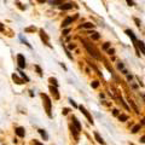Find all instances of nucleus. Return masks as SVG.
<instances>
[{
	"mask_svg": "<svg viewBox=\"0 0 145 145\" xmlns=\"http://www.w3.org/2000/svg\"><path fill=\"white\" fill-rule=\"evenodd\" d=\"M41 97H42V99H44V105H45L46 114L48 115V117H52V115H51V99L48 98V96L45 94V93H42Z\"/></svg>",
	"mask_w": 145,
	"mask_h": 145,
	"instance_id": "f257e3e1",
	"label": "nucleus"
},
{
	"mask_svg": "<svg viewBox=\"0 0 145 145\" xmlns=\"http://www.w3.org/2000/svg\"><path fill=\"white\" fill-rule=\"evenodd\" d=\"M125 33H126L129 37H131V40H132V42H133L134 47H136V48H138V40H137L136 35L133 34V32H132V30H129V29H126V30H125Z\"/></svg>",
	"mask_w": 145,
	"mask_h": 145,
	"instance_id": "f03ea898",
	"label": "nucleus"
},
{
	"mask_svg": "<svg viewBox=\"0 0 145 145\" xmlns=\"http://www.w3.org/2000/svg\"><path fill=\"white\" fill-rule=\"evenodd\" d=\"M17 63H18V67L19 68H26V58H24V56L23 54H17Z\"/></svg>",
	"mask_w": 145,
	"mask_h": 145,
	"instance_id": "7ed1b4c3",
	"label": "nucleus"
},
{
	"mask_svg": "<svg viewBox=\"0 0 145 145\" xmlns=\"http://www.w3.org/2000/svg\"><path fill=\"white\" fill-rule=\"evenodd\" d=\"M79 109H80V111H81L82 114H83V115H85V116L87 117V120H88V122L93 125V118H92V116H91V115H90V112H88V111H87L86 109L83 108L82 105H79Z\"/></svg>",
	"mask_w": 145,
	"mask_h": 145,
	"instance_id": "20e7f679",
	"label": "nucleus"
},
{
	"mask_svg": "<svg viewBox=\"0 0 145 145\" xmlns=\"http://www.w3.org/2000/svg\"><path fill=\"white\" fill-rule=\"evenodd\" d=\"M50 91L54 96V99H59V93H58V90H57L56 86H50Z\"/></svg>",
	"mask_w": 145,
	"mask_h": 145,
	"instance_id": "39448f33",
	"label": "nucleus"
},
{
	"mask_svg": "<svg viewBox=\"0 0 145 145\" xmlns=\"http://www.w3.org/2000/svg\"><path fill=\"white\" fill-rule=\"evenodd\" d=\"M16 134H17L18 137H21V138H24V136H26L24 128H23V127H17V128H16Z\"/></svg>",
	"mask_w": 145,
	"mask_h": 145,
	"instance_id": "423d86ee",
	"label": "nucleus"
},
{
	"mask_svg": "<svg viewBox=\"0 0 145 145\" xmlns=\"http://www.w3.org/2000/svg\"><path fill=\"white\" fill-rule=\"evenodd\" d=\"M72 126L75 127L79 132L81 131V125H80V122H79V120L75 117V116H72Z\"/></svg>",
	"mask_w": 145,
	"mask_h": 145,
	"instance_id": "0eeeda50",
	"label": "nucleus"
},
{
	"mask_svg": "<svg viewBox=\"0 0 145 145\" xmlns=\"http://www.w3.org/2000/svg\"><path fill=\"white\" fill-rule=\"evenodd\" d=\"M83 44H85V47L87 48V51L90 52V54H92V56H93V57H96V58H98V54H97V52H96L93 48H91L90 46H88V44H86L85 41H83Z\"/></svg>",
	"mask_w": 145,
	"mask_h": 145,
	"instance_id": "6e6552de",
	"label": "nucleus"
},
{
	"mask_svg": "<svg viewBox=\"0 0 145 145\" xmlns=\"http://www.w3.org/2000/svg\"><path fill=\"white\" fill-rule=\"evenodd\" d=\"M72 21H74V18H72V17H67V18H65V19L63 21V23H62V27H63V28L68 27L69 24H72Z\"/></svg>",
	"mask_w": 145,
	"mask_h": 145,
	"instance_id": "1a4fd4ad",
	"label": "nucleus"
},
{
	"mask_svg": "<svg viewBox=\"0 0 145 145\" xmlns=\"http://www.w3.org/2000/svg\"><path fill=\"white\" fill-rule=\"evenodd\" d=\"M59 9L65 11V10H70L72 9V2H67V4H62V5H59Z\"/></svg>",
	"mask_w": 145,
	"mask_h": 145,
	"instance_id": "9d476101",
	"label": "nucleus"
},
{
	"mask_svg": "<svg viewBox=\"0 0 145 145\" xmlns=\"http://www.w3.org/2000/svg\"><path fill=\"white\" fill-rule=\"evenodd\" d=\"M40 34H41V39H42V40H45V44H46V45L50 46V44H48V36L46 35V33L44 32V30H42V29L40 30Z\"/></svg>",
	"mask_w": 145,
	"mask_h": 145,
	"instance_id": "9b49d317",
	"label": "nucleus"
},
{
	"mask_svg": "<svg viewBox=\"0 0 145 145\" xmlns=\"http://www.w3.org/2000/svg\"><path fill=\"white\" fill-rule=\"evenodd\" d=\"M12 79H13V81L16 82L17 85H22V83H23V80L18 77V76H17V74H13V75H12Z\"/></svg>",
	"mask_w": 145,
	"mask_h": 145,
	"instance_id": "f8f14e48",
	"label": "nucleus"
},
{
	"mask_svg": "<svg viewBox=\"0 0 145 145\" xmlns=\"http://www.w3.org/2000/svg\"><path fill=\"white\" fill-rule=\"evenodd\" d=\"M94 137H96V140L99 143V144H102V145H104V140H103V138L97 133V132H94Z\"/></svg>",
	"mask_w": 145,
	"mask_h": 145,
	"instance_id": "ddd939ff",
	"label": "nucleus"
},
{
	"mask_svg": "<svg viewBox=\"0 0 145 145\" xmlns=\"http://www.w3.org/2000/svg\"><path fill=\"white\" fill-rule=\"evenodd\" d=\"M138 47L140 48V51H142V53L145 54V45L143 41H138Z\"/></svg>",
	"mask_w": 145,
	"mask_h": 145,
	"instance_id": "4468645a",
	"label": "nucleus"
},
{
	"mask_svg": "<svg viewBox=\"0 0 145 145\" xmlns=\"http://www.w3.org/2000/svg\"><path fill=\"white\" fill-rule=\"evenodd\" d=\"M39 133H40V136L44 138V140H47V139H48V136H47V133H46L44 129H39Z\"/></svg>",
	"mask_w": 145,
	"mask_h": 145,
	"instance_id": "2eb2a0df",
	"label": "nucleus"
},
{
	"mask_svg": "<svg viewBox=\"0 0 145 145\" xmlns=\"http://www.w3.org/2000/svg\"><path fill=\"white\" fill-rule=\"evenodd\" d=\"M48 81L51 82V85H53L56 87H58V81H57V79H54V77H50V80Z\"/></svg>",
	"mask_w": 145,
	"mask_h": 145,
	"instance_id": "dca6fc26",
	"label": "nucleus"
},
{
	"mask_svg": "<svg viewBox=\"0 0 145 145\" xmlns=\"http://www.w3.org/2000/svg\"><path fill=\"white\" fill-rule=\"evenodd\" d=\"M51 4H53V5H62L63 4V1L62 0H48Z\"/></svg>",
	"mask_w": 145,
	"mask_h": 145,
	"instance_id": "f3484780",
	"label": "nucleus"
},
{
	"mask_svg": "<svg viewBox=\"0 0 145 145\" xmlns=\"http://www.w3.org/2000/svg\"><path fill=\"white\" fill-rule=\"evenodd\" d=\"M118 120H120L121 122H125V121H127V120H128V116L122 114V115H120V116H118Z\"/></svg>",
	"mask_w": 145,
	"mask_h": 145,
	"instance_id": "a211bd4d",
	"label": "nucleus"
},
{
	"mask_svg": "<svg viewBox=\"0 0 145 145\" xmlns=\"http://www.w3.org/2000/svg\"><path fill=\"white\" fill-rule=\"evenodd\" d=\"M70 129H72V134H74V136H75V137H77V134H79V131H77V129H76V128H75V127H74V126H72V127H70Z\"/></svg>",
	"mask_w": 145,
	"mask_h": 145,
	"instance_id": "6ab92c4d",
	"label": "nucleus"
},
{
	"mask_svg": "<svg viewBox=\"0 0 145 145\" xmlns=\"http://www.w3.org/2000/svg\"><path fill=\"white\" fill-rule=\"evenodd\" d=\"M81 28H94V24H92V23H85V24H82Z\"/></svg>",
	"mask_w": 145,
	"mask_h": 145,
	"instance_id": "aec40b11",
	"label": "nucleus"
},
{
	"mask_svg": "<svg viewBox=\"0 0 145 145\" xmlns=\"http://www.w3.org/2000/svg\"><path fill=\"white\" fill-rule=\"evenodd\" d=\"M139 129H140V125H137V126H134L132 128V133H137Z\"/></svg>",
	"mask_w": 145,
	"mask_h": 145,
	"instance_id": "412c9836",
	"label": "nucleus"
},
{
	"mask_svg": "<svg viewBox=\"0 0 145 145\" xmlns=\"http://www.w3.org/2000/svg\"><path fill=\"white\" fill-rule=\"evenodd\" d=\"M99 37H100V35L98 33H92V39H93V40H98Z\"/></svg>",
	"mask_w": 145,
	"mask_h": 145,
	"instance_id": "4be33fe9",
	"label": "nucleus"
},
{
	"mask_svg": "<svg viewBox=\"0 0 145 145\" xmlns=\"http://www.w3.org/2000/svg\"><path fill=\"white\" fill-rule=\"evenodd\" d=\"M35 69H36V72H37V74L41 76V75H42V70H41V68H40L39 65H35Z\"/></svg>",
	"mask_w": 145,
	"mask_h": 145,
	"instance_id": "5701e85b",
	"label": "nucleus"
},
{
	"mask_svg": "<svg viewBox=\"0 0 145 145\" xmlns=\"http://www.w3.org/2000/svg\"><path fill=\"white\" fill-rule=\"evenodd\" d=\"M21 40H22V41L24 42V45H27L28 47H29V48H32V46H30V44H28V41H27V40H26V39H23V36H21Z\"/></svg>",
	"mask_w": 145,
	"mask_h": 145,
	"instance_id": "b1692460",
	"label": "nucleus"
},
{
	"mask_svg": "<svg viewBox=\"0 0 145 145\" xmlns=\"http://www.w3.org/2000/svg\"><path fill=\"white\" fill-rule=\"evenodd\" d=\"M91 86H92L93 88H97V87L99 86V83H98V81H93L92 83H91Z\"/></svg>",
	"mask_w": 145,
	"mask_h": 145,
	"instance_id": "393cba45",
	"label": "nucleus"
},
{
	"mask_svg": "<svg viewBox=\"0 0 145 145\" xmlns=\"http://www.w3.org/2000/svg\"><path fill=\"white\" fill-rule=\"evenodd\" d=\"M16 5H17V6H18V7H19L21 10H26V6H22V4H21L19 1H16Z\"/></svg>",
	"mask_w": 145,
	"mask_h": 145,
	"instance_id": "a878e982",
	"label": "nucleus"
},
{
	"mask_svg": "<svg viewBox=\"0 0 145 145\" xmlns=\"http://www.w3.org/2000/svg\"><path fill=\"white\" fill-rule=\"evenodd\" d=\"M21 72V76H22V77H24V80H26V81H29V77H28L24 72Z\"/></svg>",
	"mask_w": 145,
	"mask_h": 145,
	"instance_id": "bb28decb",
	"label": "nucleus"
},
{
	"mask_svg": "<svg viewBox=\"0 0 145 145\" xmlns=\"http://www.w3.org/2000/svg\"><path fill=\"white\" fill-rule=\"evenodd\" d=\"M69 102H70V104H72L74 108H79V107H77V104H76V103H75V102H74L72 99H69Z\"/></svg>",
	"mask_w": 145,
	"mask_h": 145,
	"instance_id": "cd10ccee",
	"label": "nucleus"
},
{
	"mask_svg": "<svg viewBox=\"0 0 145 145\" xmlns=\"http://www.w3.org/2000/svg\"><path fill=\"white\" fill-rule=\"evenodd\" d=\"M109 47H110V44H109V42H105V44L103 45V50H108Z\"/></svg>",
	"mask_w": 145,
	"mask_h": 145,
	"instance_id": "c85d7f7f",
	"label": "nucleus"
},
{
	"mask_svg": "<svg viewBox=\"0 0 145 145\" xmlns=\"http://www.w3.org/2000/svg\"><path fill=\"white\" fill-rule=\"evenodd\" d=\"M127 4L129 5V6H134V2H133V0H126Z\"/></svg>",
	"mask_w": 145,
	"mask_h": 145,
	"instance_id": "c756f323",
	"label": "nucleus"
},
{
	"mask_svg": "<svg viewBox=\"0 0 145 145\" xmlns=\"http://www.w3.org/2000/svg\"><path fill=\"white\" fill-rule=\"evenodd\" d=\"M34 30H35V27H30L26 29V32H34Z\"/></svg>",
	"mask_w": 145,
	"mask_h": 145,
	"instance_id": "7c9ffc66",
	"label": "nucleus"
},
{
	"mask_svg": "<svg viewBox=\"0 0 145 145\" xmlns=\"http://www.w3.org/2000/svg\"><path fill=\"white\" fill-rule=\"evenodd\" d=\"M68 112H69V109L68 108L63 109V115H68Z\"/></svg>",
	"mask_w": 145,
	"mask_h": 145,
	"instance_id": "2f4dec72",
	"label": "nucleus"
},
{
	"mask_svg": "<svg viewBox=\"0 0 145 145\" xmlns=\"http://www.w3.org/2000/svg\"><path fill=\"white\" fill-rule=\"evenodd\" d=\"M69 32H70V29H65V30L63 32V35H68V33H69Z\"/></svg>",
	"mask_w": 145,
	"mask_h": 145,
	"instance_id": "473e14b6",
	"label": "nucleus"
},
{
	"mask_svg": "<svg viewBox=\"0 0 145 145\" xmlns=\"http://www.w3.org/2000/svg\"><path fill=\"white\" fill-rule=\"evenodd\" d=\"M68 48H69V50H72V48H75V45H74V44H70V45L68 46Z\"/></svg>",
	"mask_w": 145,
	"mask_h": 145,
	"instance_id": "72a5a7b5",
	"label": "nucleus"
},
{
	"mask_svg": "<svg viewBox=\"0 0 145 145\" xmlns=\"http://www.w3.org/2000/svg\"><path fill=\"white\" fill-rule=\"evenodd\" d=\"M34 145H44V144H41V143L37 142V140H34Z\"/></svg>",
	"mask_w": 145,
	"mask_h": 145,
	"instance_id": "f704fd0d",
	"label": "nucleus"
},
{
	"mask_svg": "<svg viewBox=\"0 0 145 145\" xmlns=\"http://www.w3.org/2000/svg\"><path fill=\"white\" fill-rule=\"evenodd\" d=\"M134 21H136L137 26H140V22H139V19H138V18H134Z\"/></svg>",
	"mask_w": 145,
	"mask_h": 145,
	"instance_id": "c9c22d12",
	"label": "nucleus"
},
{
	"mask_svg": "<svg viewBox=\"0 0 145 145\" xmlns=\"http://www.w3.org/2000/svg\"><path fill=\"white\" fill-rule=\"evenodd\" d=\"M140 143H145V136L140 138Z\"/></svg>",
	"mask_w": 145,
	"mask_h": 145,
	"instance_id": "e433bc0d",
	"label": "nucleus"
},
{
	"mask_svg": "<svg viewBox=\"0 0 145 145\" xmlns=\"http://www.w3.org/2000/svg\"><path fill=\"white\" fill-rule=\"evenodd\" d=\"M112 114H114V115H115V116H116V115H117V114H118V110H116V109H115V110H114V111H112Z\"/></svg>",
	"mask_w": 145,
	"mask_h": 145,
	"instance_id": "4c0bfd02",
	"label": "nucleus"
},
{
	"mask_svg": "<svg viewBox=\"0 0 145 145\" xmlns=\"http://www.w3.org/2000/svg\"><path fill=\"white\" fill-rule=\"evenodd\" d=\"M2 30H4V24L0 23V32H2Z\"/></svg>",
	"mask_w": 145,
	"mask_h": 145,
	"instance_id": "58836bf2",
	"label": "nucleus"
},
{
	"mask_svg": "<svg viewBox=\"0 0 145 145\" xmlns=\"http://www.w3.org/2000/svg\"><path fill=\"white\" fill-rule=\"evenodd\" d=\"M114 52H115L114 50H109V51H108V53H109V54H112V53H114Z\"/></svg>",
	"mask_w": 145,
	"mask_h": 145,
	"instance_id": "ea45409f",
	"label": "nucleus"
},
{
	"mask_svg": "<svg viewBox=\"0 0 145 145\" xmlns=\"http://www.w3.org/2000/svg\"><path fill=\"white\" fill-rule=\"evenodd\" d=\"M37 1H39L40 4H42V2H45V1H47V0H37Z\"/></svg>",
	"mask_w": 145,
	"mask_h": 145,
	"instance_id": "a19ab883",
	"label": "nucleus"
}]
</instances>
